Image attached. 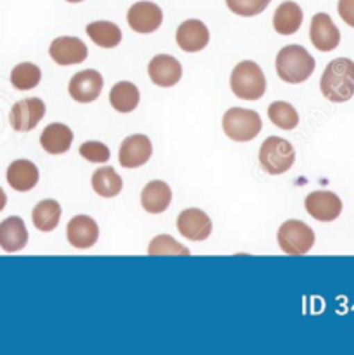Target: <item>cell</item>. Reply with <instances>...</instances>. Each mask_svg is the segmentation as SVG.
<instances>
[{"mask_svg":"<svg viewBox=\"0 0 354 355\" xmlns=\"http://www.w3.org/2000/svg\"><path fill=\"white\" fill-rule=\"evenodd\" d=\"M321 94L335 104L351 101L354 95V62L348 58H339L328 62L320 80Z\"/></svg>","mask_w":354,"mask_h":355,"instance_id":"1","label":"cell"},{"mask_svg":"<svg viewBox=\"0 0 354 355\" xmlns=\"http://www.w3.org/2000/svg\"><path fill=\"white\" fill-rule=\"evenodd\" d=\"M275 66H277V74L282 81L297 85L311 78L317 62H314L313 55L301 45H287L278 52Z\"/></svg>","mask_w":354,"mask_h":355,"instance_id":"2","label":"cell"},{"mask_svg":"<svg viewBox=\"0 0 354 355\" xmlns=\"http://www.w3.org/2000/svg\"><path fill=\"white\" fill-rule=\"evenodd\" d=\"M230 87L233 95L242 101H260L267 92V78L254 60H242L230 76Z\"/></svg>","mask_w":354,"mask_h":355,"instance_id":"3","label":"cell"},{"mask_svg":"<svg viewBox=\"0 0 354 355\" xmlns=\"http://www.w3.org/2000/svg\"><path fill=\"white\" fill-rule=\"evenodd\" d=\"M263 130V121L256 111L232 107L223 116V131L232 141H251Z\"/></svg>","mask_w":354,"mask_h":355,"instance_id":"4","label":"cell"},{"mask_svg":"<svg viewBox=\"0 0 354 355\" xmlns=\"http://www.w3.org/2000/svg\"><path fill=\"white\" fill-rule=\"evenodd\" d=\"M296 162L292 144L280 137H268L260 148V164L268 175H283Z\"/></svg>","mask_w":354,"mask_h":355,"instance_id":"5","label":"cell"},{"mask_svg":"<svg viewBox=\"0 0 354 355\" xmlns=\"http://www.w3.org/2000/svg\"><path fill=\"white\" fill-rule=\"evenodd\" d=\"M278 245L287 255H304L314 247V232L299 219L285 221L278 228Z\"/></svg>","mask_w":354,"mask_h":355,"instance_id":"6","label":"cell"},{"mask_svg":"<svg viewBox=\"0 0 354 355\" xmlns=\"http://www.w3.org/2000/svg\"><path fill=\"white\" fill-rule=\"evenodd\" d=\"M307 214L320 223H332L341 216L342 200L334 191L318 190L313 191L304 200Z\"/></svg>","mask_w":354,"mask_h":355,"instance_id":"7","label":"cell"},{"mask_svg":"<svg viewBox=\"0 0 354 355\" xmlns=\"http://www.w3.org/2000/svg\"><path fill=\"white\" fill-rule=\"evenodd\" d=\"M45 116V104L38 97L24 98L19 101L17 104L12 105L9 114V123L19 133L24 131H31L33 128L38 126Z\"/></svg>","mask_w":354,"mask_h":355,"instance_id":"8","label":"cell"},{"mask_svg":"<svg viewBox=\"0 0 354 355\" xmlns=\"http://www.w3.org/2000/svg\"><path fill=\"white\" fill-rule=\"evenodd\" d=\"M102 87H104L102 74L95 69H85L71 78L68 90L73 101L80 102V104H90V102L97 101Z\"/></svg>","mask_w":354,"mask_h":355,"instance_id":"9","label":"cell"},{"mask_svg":"<svg viewBox=\"0 0 354 355\" xmlns=\"http://www.w3.org/2000/svg\"><path fill=\"white\" fill-rule=\"evenodd\" d=\"M310 38L314 49H318L320 52H330L335 51L341 44V31L328 14L318 12L311 19Z\"/></svg>","mask_w":354,"mask_h":355,"instance_id":"10","label":"cell"},{"mask_svg":"<svg viewBox=\"0 0 354 355\" xmlns=\"http://www.w3.org/2000/svg\"><path fill=\"white\" fill-rule=\"evenodd\" d=\"M176 228L180 235L190 241H204L212 232L210 216L201 209H185L176 219Z\"/></svg>","mask_w":354,"mask_h":355,"instance_id":"11","label":"cell"},{"mask_svg":"<svg viewBox=\"0 0 354 355\" xmlns=\"http://www.w3.org/2000/svg\"><path fill=\"white\" fill-rule=\"evenodd\" d=\"M126 19L130 28L137 33H154L162 24V10L154 2H137L128 9Z\"/></svg>","mask_w":354,"mask_h":355,"instance_id":"12","label":"cell"},{"mask_svg":"<svg viewBox=\"0 0 354 355\" xmlns=\"http://www.w3.org/2000/svg\"><path fill=\"white\" fill-rule=\"evenodd\" d=\"M152 155V144L145 135H132L119 147V164L125 169H137L147 164Z\"/></svg>","mask_w":354,"mask_h":355,"instance_id":"13","label":"cell"},{"mask_svg":"<svg viewBox=\"0 0 354 355\" xmlns=\"http://www.w3.org/2000/svg\"><path fill=\"white\" fill-rule=\"evenodd\" d=\"M49 54L59 66H74V64H81L87 59L88 49L80 38L59 37L51 44Z\"/></svg>","mask_w":354,"mask_h":355,"instance_id":"14","label":"cell"},{"mask_svg":"<svg viewBox=\"0 0 354 355\" xmlns=\"http://www.w3.org/2000/svg\"><path fill=\"white\" fill-rule=\"evenodd\" d=\"M182 64L173 55L159 54L149 62V78L158 87H175L182 80Z\"/></svg>","mask_w":354,"mask_h":355,"instance_id":"15","label":"cell"},{"mask_svg":"<svg viewBox=\"0 0 354 355\" xmlns=\"http://www.w3.org/2000/svg\"><path fill=\"white\" fill-rule=\"evenodd\" d=\"M176 44L183 52H201L210 44V30L199 19H187L176 30Z\"/></svg>","mask_w":354,"mask_h":355,"instance_id":"16","label":"cell"},{"mask_svg":"<svg viewBox=\"0 0 354 355\" xmlns=\"http://www.w3.org/2000/svg\"><path fill=\"white\" fill-rule=\"evenodd\" d=\"M66 236L74 248H90L99 240V226L90 216H74L68 223Z\"/></svg>","mask_w":354,"mask_h":355,"instance_id":"17","label":"cell"},{"mask_svg":"<svg viewBox=\"0 0 354 355\" xmlns=\"http://www.w3.org/2000/svg\"><path fill=\"white\" fill-rule=\"evenodd\" d=\"M173 200V191L168 183L161 180H154L142 190L140 202L144 211L149 214H162L169 207Z\"/></svg>","mask_w":354,"mask_h":355,"instance_id":"18","label":"cell"},{"mask_svg":"<svg viewBox=\"0 0 354 355\" xmlns=\"http://www.w3.org/2000/svg\"><path fill=\"white\" fill-rule=\"evenodd\" d=\"M28 243V230L24 226V221L17 216L3 219L0 223V248L3 252H19L26 247Z\"/></svg>","mask_w":354,"mask_h":355,"instance_id":"19","label":"cell"},{"mask_svg":"<svg viewBox=\"0 0 354 355\" xmlns=\"http://www.w3.org/2000/svg\"><path fill=\"white\" fill-rule=\"evenodd\" d=\"M38 180H40L38 168L26 159H17L7 168V183L16 191L33 190Z\"/></svg>","mask_w":354,"mask_h":355,"instance_id":"20","label":"cell"},{"mask_svg":"<svg viewBox=\"0 0 354 355\" xmlns=\"http://www.w3.org/2000/svg\"><path fill=\"white\" fill-rule=\"evenodd\" d=\"M73 144V131L62 123H52L42 131L40 145L47 154L61 155L71 148Z\"/></svg>","mask_w":354,"mask_h":355,"instance_id":"21","label":"cell"},{"mask_svg":"<svg viewBox=\"0 0 354 355\" xmlns=\"http://www.w3.org/2000/svg\"><path fill=\"white\" fill-rule=\"evenodd\" d=\"M303 24V9L296 2H283L273 14V28L280 35H294Z\"/></svg>","mask_w":354,"mask_h":355,"instance_id":"22","label":"cell"},{"mask_svg":"<svg viewBox=\"0 0 354 355\" xmlns=\"http://www.w3.org/2000/svg\"><path fill=\"white\" fill-rule=\"evenodd\" d=\"M109 102H111L112 109L121 114H128L133 112L139 107L140 102V92L130 81H119L115 87L111 88V94H109Z\"/></svg>","mask_w":354,"mask_h":355,"instance_id":"23","label":"cell"},{"mask_svg":"<svg viewBox=\"0 0 354 355\" xmlns=\"http://www.w3.org/2000/svg\"><path fill=\"white\" fill-rule=\"evenodd\" d=\"M61 214H62L61 204H59L58 200L47 198V200H42L35 205L31 219H33V225L38 232L49 233L52 232V230L58 228Z\"/></svg>","mask_w":354,"mask_h":355,"instance_id":"24","label":"cell"},{"mask_svg":"<svg viewBox=\"0 0 354 355\" xmlns=\"http://www.w3.org/2000/svg\"><path fill=\"white\" fill-rule=\"evenodd\" d=\"M87 35L95 45L102 49H115L121 44L123 33L118 24L111 21H95L87 26Z\"/></svg>","mask_w":354,"mask_h":355,"instance_id":"25","label":"cell"},{"mask_svg":"<svg viewBox=\"0 0 354 355\" xmlns=\"http://www.w3.org/2000/svg\"><path fill=\"white\" fill-rule=\"evenodd\" d=\"M92 188L99 197L112 198L121 193L123 180L112 168H101L92 176Z\"/></svg>","mask_w":354,"mask_h":355,"instance_id":"26","label":"cell"},{"mask_svg":"<svg viewBox=\"0 0 354 355\" xmlns=\"http://www.w3.org/2000/svg\"><path fill=\"white\" fill-rule=\"evenodd\" d=\"M42 80V71L37 64L33 62H21L10 73V83L16 90H31L38 87Z\"/></svg>","mask_w":354,"mask_h":355,"instance_id":"27","label":"cell"},{"mask_svg":"<svg viewBox=\"0 0 354 355\" xmlns=\"http://www.w3.org/2000/svg\"><path fill=\"white\" fill-rule=\"evenodd\" d=\"M268 118L275 126H278L280 130H294L299 124V114L294 109L292 104L289 102H273V104L268 107Z\"/></svg>","mask_w":354,"mask_h":355,"instance_id":"28","label":"cell"},{"mask_svg":"<svg viewBox=\"0 0 354 355\" xmlns=\"http://www.w3.org/2000/svg\"><path fill=\"white\" fill-rule=\"evenodd\" d=\"M147 254L152 255V257H158V255H183V257H189L190 250L183 247L182 243H178L173 236L159 235L149 243Z\"/></svg>","mask_w":354,"mask_h":355,"instance_id":"29","label":"cell"},{"mask_svg":"<svg viewBox=\"0 0 354 355\" xmlns=\"http://www.w3.org/2000/svg\"><path fill=\"white\" fill-rule=\"evenodd\" d=\"M226 7L233 14L242 17H253L263 12L271 0H225Z\"/></svg>","mask_w":354,"mask_h":355,"instance_id":"30","label":"cell"},{"mask_svg":"<svg viewBox=\"0 0 354 355\" xmlns=\"http://www.w3.org/2000/svg\"><path fill=\"white\" fill-rule=\"evenodd\" d=\"M80 155L94 164H104L111 159V150L102 141H85L80 145Z\"/></svg>","mask_w":354,"mask_h":355,"instance_id":"31","label":"cell"},{"mask_svg":"<svg viewBox=\"0 0 354 355\" xmlns=\"http://www.w3.org/2000/svg\"><path fill=\"white\" fill-rule=\"evenodd\" d=\"M339 16L346 24L354 28V0H339Z\"/></svg>","mask_w":354,"mask_h":355,"instance_id":"32","label":"cell"},{"mask_svg":"<svg viewBox=\"0 0 354 355\" xmlns=\"http://www.w3.org/2000/svg\"><path fill=\"white\" fill-rule=\"evenodd\" d=\"M6 205H7V195H6V191L0 188V212L3 211V207H6Z\"/></svg>","mask_w":354,"mask_h":355,"instance_id":"33","label":"cell"},{"mask_svg":"<svg viewBox=\"0 0 354 355\" xmlns=\"http://www.w3.org/2000/svg\"><path fill=\"white\" fill-rule=\"evenodd\" d=\"M66 2H69V3H80V2H83V0H66Z\"/></svg>","mask_w":354,"mask_h":355,"instance_id":"34","label":"cell"}]
</instances>
